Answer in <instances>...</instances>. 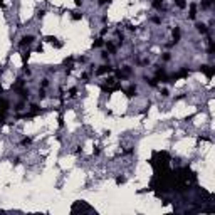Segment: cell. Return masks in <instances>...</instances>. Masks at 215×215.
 Segmentation results:
<instances>
[{"label":"cell","mask_w":215,"mask_h":215,"mask_svg":"<svg viewBox=\"0 0 215 215\" xmlns=\"http://www.w3.org/2000/svg\"><path fill=\"white\" fill-rule=\"evenodd\" d=\"M124 94H126V98H129V99H131L133 96L136 94V84H131V86H129V88H128L126 91H124Z\"/></svg>","instance_id":"5b68a950"},{"label":"cell","mask_w":215,"mask_h":215,"mask_svg":"<svg viewBox=\"0 0 215 215\" xmlns=\"http://www.w3.org/2000/svg\"><path fill=\"white\" fill-rule=\"evenodd\" d=\"M163 4H165V0H153V2H151V7H153L155 10L161 12L163 10Z\"/></svg>","instance_id":"277c9868"},{"label":"cell","mask_w":215,"mask_h":215,"mask_svg":"<svg viewBox=\"0 0 215 215\" xmlns=\"http://www.w3.org/2000/svg\"><path fill=\"white\" fill-rule=\"evenodd\" d=\"M71 17H72V20H81V18H82V14H79V12H72Z\"/></svg>","instance_id":"5bb4252c"},{"label":"cell","mask_w":215,"mask_h":215,"mask_svg":"<svg viewBox=\"0 0 215 215\" xmlns=\"http://www.w3.org/2000/svg\"><path fill=\"white\" fill-rule=\"evenodd\" d=\"M109 72H114V67H111V66H101L99 69H96V76H102V74H109Z\"/></svg>","instance_id":"7a4b0ae2"},{"label":"cell","mask_w":215,"mask_h":215,"mask_svg":"<svg viewBox=\"0 0 215 215\" xmlns=\"http://www.w3.org/2000/svg\"><path fill=\"white\" fill-rule=\"evenodd\" d=\"M210 5H212V0H202V2H200V7L203 8V10L210 8Z\"/></svg>","instance_id":"30bf717a"},{"label":"cell","mask_w":215,"mask_h":215,"mask_svg":"<svg viewBox=\"0 0 215 215\" xmlns=\"http://www.w3.org/2000/svg\"><path fill=\"white\" fill-rule=\"evenodd\" d=\"M161 96H163V98H168V89H161Z\"/></svg>","instance_id":"44dd1931"},{"label":"cell","mask_w":215,"mask_h":215,"mask_svg":"<svg viewBox=\"0 0 215 215\" xmlns=\"http://www.w3.org/2000/svg\"><path fill=\"white\" fill-rule=\"evenodd\" d=\"M108 30H109V27L106 25V27H102L101 29V35H104V34H108Z\"/></svg>","instance_id":"ffe728a7"},{"label":"cell","mask_w":215,"mask_h":215,"mask_svg":"<svg viewBox=\"0 0 215 215\" xmlns=\"http://www.w3.org/2000/svg\"><path fill=\"white\" fill-rule=\"evenodd\" d=\"M101 57H102V61H109V52L102 51V52H101Z\"/></svg>","instance_id":"9a60e30c"},{"label":"cell","mask_w":215,"mask_h":215,"mask_svg":"<svg viewBox=\"0 0 215 215\" xmlns=\"http://www.w3.org/2000/svg\"><path fill=\"white\" fill-rule=\"evenodd\" d=\"M200 71H202V72H205V74H207V77H213V74H215V67L207 66V64L200 66Z\"/></svg>","instance_id":"3957f363"},{"label":"cell","mask_w":215,"mask_h":215,"mask_svg":"<svg viewBox=\"0 0 215 215\" xmlns=\"http://www.w3.org/2000/svg\"><path fill=\"white\" fill-rule=\"evenodd\" d=\"M111 0H98V5L99 7H102V5H106V4H109Z\"/></svg>","instance_id":"d6986e66"},{"label":"cell","mask_w":215,"mask_h":215,"mask_svg":"<svg viewBox=\"0 0 215 215\" xmlns=\"http://www.w3.org/2000/svg\"><path fill=\"white\" fill-rule=\"evenodd\" d=\"M197 17V4H190V12H188V18H195Z\"/></svg>","instance_id":"8992f818"},{"label":"cell","mask_w":215,"mask_h":215,"mask_svg":"<svg viewBox=\"0 0 215 215\" xmlns=\"http://www.w3.org/2000/svg\"><path fill=\"white\" fill-rule=\"evenodd\" d=\"M173 4H175L176 7H178V8H182V10H183V8H186V5H188V4H186V2H185V0H175Z\"/></svg>","instance_id":"9c48e42d"},{"label":"cell","mask_w":215,"mask_h":215,"mask_svg":"<svg viewBox=\"0 0 215 215\" xmlns=\"http://www.w3.org/2000/svg\"><path fill=\"white\" fill-rule=\"evenodd\" d=\"M102 45H104V40H102L101 37H99V39H96L94 42H92V47H94V49H99V47H102Z\"/></svg>","instance_id":"ba28073f"},{"label":"cell","mask_w":215,"mask_h":215,"mask_svg":"<svg viewBox=\"0 0 215 215\" xmlns=\"http://www.w3.org/2000/svg\"><path fill=\"white\" fill-rule=\"evenodd\" d=\"M40 86H42V89H45L49 86V79L45 77V79H42V82H40Z\"/></svg>","instance_id":"e0dca14e"},{"label":"cell","mask_w":215,"mask_h":215,"mask_svg":"<svg viewBox=\"0 0 215 215\" xmlns=\"http://www.w3.org/2000/svg\"><path fill=\"white\" fill-rule=\"evenodd\" d=\"M44 15H45V10H44V8H40V10L37 12V18H42Z\"/></svg>","instance_id":"ac0fdd59"},{"label":"cell","mask_w":215,"mask_h":215,"mask_svg":"<svg viewBox=\"0 0 215 215\" xmlns=\"http://www.w3.org/2000/svg\"><path fill=\"white\" fill-rule=\"evenodd\" d=\"M34 39H35V37L34 35H24L22 39L18 40V47H30V45L34 44Z\"/></svg>","instance_id":"6da1fadb"},{"label":"cell","mask_w":215,"mask_h":215,"mask_svg":"<svg viewBox=\"0 0 215 215\" xmlns=\"http://www.w3.org/2000/svg\"><path fill=\"white\" fill-rule=\"evenodd\" d=\"M30 143H32V138H30V136H25V138H22L20 145H22V146H29Z\"/></svg>","instance_id":"8fae6325"},{"label":"cell","mask_w":215,"mask_h":215,"mask_svg":"<svg viewBox=\"0 0 215 215\" xmlns=\"http://www.w3.org/2000/svg\"><path fill=\"white\" fill-rule=\"evenodd\" d=\"M29 57H30V52L25 51V52L22 54V62H24V64H27V62H29Z\"/></svg>","instance_id":"4fadbf2b"},{"label":"cell","mask_w":215,"mask_h":215,"mask_svg":"<svg viewBox=\"0 0 215 215\" xmlns=\"http://www.w3.org/2000/svg\"><path fill=\"white\" fill-rule=\"evenodd\" d=\"M123 183H126V176L118 175V176H116V185H123Z\"/></svg>","instance_id":"7c38bea8"},{"label":"cell","mask_w":215,"mask_h":215,"mask_svg":"<svg viewBox=\"0 0 215 215\" xmlns=\"http://www.w3.org/2000/svg\"><path fill=\"white\" fill-rule=\"evenodd\" d=\"M195 27H197V30H198L200 34H207V32H208V25H207V24L197 22V24H195Z\"/></svg>","instance_id":"52a82bcc"},{"label":"cell","mask_w":215,"mask_h":215,"mask_svg":"<svg viewBox=\"0 0 215 215\" xmlns=\"http://www.w3.org/2000/svg\"><path fill=\"white\" fill-rule=\"evenodd\" d=\"M74 4H76L77 7H81V5H82V0H74Z\"/></svg>","instance_id":"7402d4cb"},{"label":"cell","mask_w":215,"mask_h":215,"mask_svg":"<svg viewBox=\"0 0 215 215\" xmlns=\"http://www.w3.org/2000/svg\"><path fill=\"white\" fill-rule=\"evenodd\" d=\"M171 59V55H170V52H165L163 55H161V61H170Z\"/></svg>","instance_id":"2e32d148"}]
</instances>
